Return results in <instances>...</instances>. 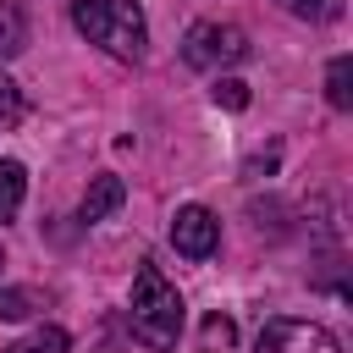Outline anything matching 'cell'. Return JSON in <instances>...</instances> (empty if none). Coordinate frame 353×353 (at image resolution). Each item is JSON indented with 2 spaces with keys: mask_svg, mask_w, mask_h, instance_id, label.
Returning <instances> with one entry per match:
<instances>
[{
  "mask_svg": "<svg viewBox=\"0 0 353 353\" xmlns=\"http://www.w3.org/2000/svg\"><path fill=\"white\" fill-rule=\"evenodd\" d=\"M22 193H28V171H22L17 160H0V221H11V215H17Z\"/></svg>",
  "mask_w": 353,
  "mask_h": 353,
  "instance_id": "52a82bcc",
  "label": "cell"
},
{
  "mask_svg": "<svg viewBox=\"0 0 353 353\" xmlns=\"http://www.w3.org/2000/svg\"><path fill=\"white\" fill-rule=\"evenodd\" d=\"M254 353H342V347H336V336H331L325 325H314V320H287V314H281V320H265Z\"/></svg>",
  "mask_w": 353,
  "mask_h": 353,
  "instance_id": "277c9868",
  "label": "cell"
},
{
  "mask_svg": "<svg viewBox=\"0 0 353 353\" xmlns=\"http://www.w3.org/2000/svg\"><path fill=\"white\" fill-rule=\"evenodd\" d=\"M6 353H66V331H61V325H39L33 336L11 342Z\"/></svg>",
  "mask_w": 353,
  "mask_h": 353,
  "instance_id": "30bf717a",
  "label": "cell"
},
{
  "mask_svg": "<svg viewBox=\"0 0 353 353\" xmlns=\"http://www.w3.org/2000/svg\"><path fill=\"white\" fill-rule=\"evenodd\" d=\"M28 50V11L22 6H0V61Z\"/></svg>",
  "mask_w": 353,
  "mask_h": 353,
  "instance_id": "ba28073f",
  "label": "cell"
},
{
  "mask_svg": "<svg viewBox=\"0 0 353 353\" xmlns=\"http://www.w3.org/2000/svg\"><path fill=\"white\" fill-rule=\"evenodd\" d=\"M72 22H77V33H88L94 44H105L121 61H138L143 55L149 28H143L138 0H77L72 6Z\"/></svg>",
  "mask_w": 353,
  "mask_h": 353,
  "instance_id": "7a4b0ae2",
  "label": "cell"
},
{
  "mask_svg": "<svg viewBox=\"0 0 353 353\" xmlns=\"http://www.w3.org/2000/svg\"><path fill=\"white\" fill-rule=\"evenodd\" d=\"M347 83H353V61H347V55H336V61H331V72H325V99H331L336 110H347V105H353V88H347Z\"/></svg>",
  "mask_w": 353,
  "mask_h": 353,
  "instance_id": "9c48e42d",
  "label": "cell"
},
{
  "mask_svg": "<svg viewBox=\"0 0 353 353\" xmlns=\"http://www.w3.org/2000/svg\"><path fill=\"white\" fill-rule=\"evenodd\" d=\"M248 55V39H243V28H221V22H199V28H188V39H182V61L188 66H232V61H243Z\"/></svg>",
  "mask_w": 353,
  "mask_h": 353,
  "instance_id": "3957f363",
  "label": "cell"
},
{
  "mask_svg": "<svg viewBox=\"0 0 353 353\" xmlns=\"http://www.w3.org/2000/svg\"><path fill=\"white\" fill-rule=\"evenodd\" d=\"M176 331H182V292L154 265H138V281H132V336L143 347H176Z\"/></svg>",
  "mask_w": 353,
  "mask_h": 353,
  "instance_id": "6da1fadb",
  "label": "cell"
},
{
  "mask_svg": "<svg viewBox=\"0 0 353 353\" xmlns=\"http://www.w3.org/2000/svg\"><path fill=\"white\" fill-rule=\"evenodd\" d=\"M0 265H6V254H0Z\"/></svg>",
  "mask_w": 353,
  "mask_h": 353,
  "instance_id": "2e32d148",
  "label": "cell"
},
{
  "mask_svg": "<svg viewBox=\"0 0 353 353\" xmlns=\"http://www.w3.org/2000/svg\"><path fill=\"white\" fill-rule=\"evenodd\" d=\"M28 314H33V292L6 287V292H0V320H28Z\"/></svg>",
  "mask_w": 353,
  "mask_h": 353,
  "instance_id": "7c38bea8",
  "label": "cell"
},
{
  "mask_svg": "<svg viewBox=\"0 0 353 353\" xmlns=\"http://www.w3.org/2000/svg\"><path fill=\"white\" fill-rule=\"evenodd\" d=\"M232 342H237V325H232V320H221V314H210V320H204V331H199V347H204V353H226Z\"/></svg>",
  "mask_w": 353,
  "mask_h": 353,
  "instance_id": "8fae6325",
  "label": "cell"
},
{
  "mask_svg": "<svg viewBox=\"0 0 353 353\" xmlns=\"http://www.w3.org/2000/svg\"><path fill=\"white\" fill-rule=\"evenodd\" d=\"M17 116H22V94L11 77H0V121H17Z\"/></svg>",
  "mask_w": 353,
  "mask_h": 353,
  "instance_id": "9a60e30c",
  "label": "cell"
},
{
  "mask_svg": "<svg viewBox=\"0 0 353 353\" xmlns=\"http://www.w3.org/2000/svg\"><path fill=\"white\" fill-rule=\"evenodd\" d=\"M121 199H127V182L121 176H94L88 193H83V221H105L110 210H121Z\"/></svg>",
  "mask_w": 353,
  "mask_h": 353,
  "instance_id": "8992f818",
  "label": "cell"
},
{
  "mask_svg": "<svg viewBox=\"0 0 353 353\" xmlns=\"http://www.w3.org/2000/svg\"><path fill=\"white\" fill-rule=\"evenodd\" d=\"M215 99H221L226 110H243V105H248V83H237V77H221V83H215Z\"/></svg>",
  "mask_w": 353,
  "mask_h": 353,
  "instance_id": "4fadbf2b",
  "label": "cell"
},
{
  "mask_svg": "<svg viewBox=\"0 0 353 353\" xmlns=\"http://www.w3.org/2000/svg\"><path fill=\"white\" fill-rule=\"evenodd\" d=\"M287 11L309 17V22H325V17H336V0H287Z\"/></svg>",
  "mask_w": 353,
  "mask_h": 353,
  "instance_id": "5bb4252c",
  "label": "cell"
},
{
  "mask_svg": "<svg viewBox=\"0 0 353 353\" xmlns=\"http://www.w3.org/2000/svg\"><path fill=\"white\" fill-rule=\"evenodd\" d=\"M171 243H176V254L204 259V254H215V243H221V221H215L204 204H182L176 221H171Z\"/></svg>",
  "mask_w": 353,
  "mask_h": 353,
  "instance_id": "5b68a950",
  "label": "cell"
}]
</instances>
